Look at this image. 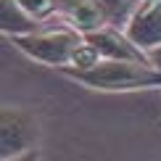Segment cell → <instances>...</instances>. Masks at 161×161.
I'll return each mask as SVG.
<instances>
[{
  "mask_svg": "<svg viewBox=\"0 0 161 161\" xmlns=\"http://www.w3.org/2000/svg\"><path fill=\"white\" fill-rule=\"evenodd\" d=\"M106 16H108V24L114 26H127V21L132 19L135 8L140 5V0H100Z\"/></svg>",
  "mask_w": 161,
  "mask_h": 161,
  "instance_id": "8",
  "label": "cell"
},
{
  "mask_svg": "<svg viewBox=\"0 0 161 161\" xmlns=\"http://www.w3.org/2000/svg\"><path fill=\"white\" fill-rule=\"evenodd\" d=\"M58 16L85 35L108 24V16H106L100 0H58Z\"/></svg>",
  "mask_w": 161,
  "mask_h": 161,
  "instance_id": "6",
  "label": "cell"
},
{
  "mask_svg": "<svg viewBox=\"0 0 161 161\" xmlns=\"http://www.w3.org/2000/svg\"><path fill=\"white\" fill-rule=\"evenodd\" d=\"M74 82L98 92H135L161 90V71L151 61L132 58H103L90 69H61Z\"/></svg>",
  "mask_w": 161,
  "mask_h": 161,
  "instance_id": "1",
  "label": "cell"
},
{
  "mask_svg": "<svg viewBox=\"0 0 161 161\" xmlns=\"http://www.w3.org/2000/svg\"><path fill=\"white\" fill-rule=\"evenodd\" d=\"M124 29L145 53L161 45V0H140Z\"/></svg>",
  "mask_w": 161,
  "mask_h": 161,
  "instance_id": "4",
  "label": "cell"
},
{
  "mask_svg": "<svg viewBox=\"0 0 161 161\" xmlns=\"http://www.w3.org/2000/svg\"><path fill=\"white\" fill-rule=\"evenodd\" d=\"M92 45L100 50L103 58H132V61H148V53L140 45L132 42V37L127 35L124 26H114L106 24L95 32H87L85 35Z\"/></svg>",
  "mask_w": 161,
  "mask_h": 161,
  "instance_id": "5",
  "label": "cell"
},
{
  "mask_svg": "<svg viewBox=\"0 0 161 161\" xmlns=\"http://www.w3.org/2000/svg\"><path fill=\"white\" fill-rule=\"evenodd\" d=\"M148 61L161 71V45H156V48H151V50H148Z\"/></svg>",
  "mask_w": 161,
  "mask_h": 161,
  "instance_id": "11",
  "label": "cell"
},
{
  "mask_svg": "<svg viewBox=\"0 0 161 161\" xmlns=\"http://www.w3.org/2000/svg\"><path fill=\"white\" fill-rule=\"evenodd\" d=\"M50 21H42V26L35 29V32H29V35L11 37V42L24 56H29V58H35L40 64L53 66V69L61 71L64 66L71 64L74 50L85 42V32H79L77 26H71L61 16H58V24H50Z\"/></svg>",
  "mask_w": 161,
  "mask_h": 161,
  "instance_id": "2",
  "label": "cell"
},
{
  "mask_svg": "<svg viewBox=\"0 0 161 161\" xmlns=\"http://www.w3.org/2000/svg\"><path fill=\"white\" fill-rule=\"evenodd\" d=\"M100 61H103L100 50L85 37V42L79 45V48L74 50V56H71V64L64 66V69H90V66H95V64H100Z\"/></svg>",
  "mask_w": 161,
  "mask_h": 161,
  "instance_id": "9",
  "label": "cell"
},
{
  "mask_svg": "<svg viewBox=\"0 0 161 161\" xmlns=\"http://www.w3.org/2000/svg\"><path fill=\"white\" fill-rule=\"evenodd\" d=\"M40 145V122L32 111L21 106L0 108V156L3 161L21 158L37 151Z\"/></svg>",
  "mask_w": 161,
  "mask_h": 161,
  "instance_id": "3",
  "label": "cell"
},
{
  "mask_svg": "<svg viewBox=\"0 0 161 161\" xmlns=\"http://www.w3.org/2000/svg\"><path fill=\"white\" fill-rule=\"evenodd\" d=\"M37 21H50L53 16H58V0H19Z\"/></svg>",
  "mask_w": 161,
  "mask_h": 161,
  "instance_id": "10",
  "label": "cell"
},
{
  "mask_svg": "<svg viewBox=\"0 0 161 161\" xmlns=\"http://www.w3.org/2000/svg\"><path fill=\"white\" fill-rule=\"evenodd\" d=\"M158 127H161V119H158Z\"/></svg>",
  "mask_w": 161,
  "mask_h": 161,
  "instance_id": "12",
  "label": "cell"
},
{
  "mask_svg": "<svg viewBox=\"0 0 161 161\" xmlns=\"http://www.w3.org/2000/svg\"><path fill=\"white\" fill-rule=\"evenodd\" d=\"M40 26H42V21H37L19 0H0V29L5 37L29 35Z\"/></svg>",
  "mask_w": 161,
  "mask_h": 161,
  "instance_id": "7",
  "label": "cell"
}]
</instances>
